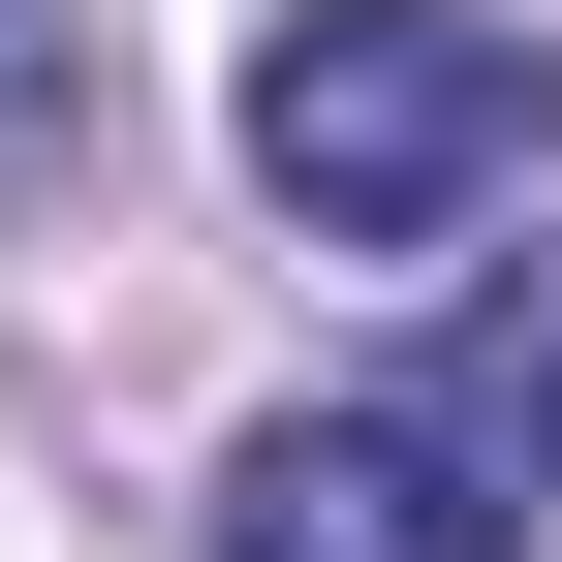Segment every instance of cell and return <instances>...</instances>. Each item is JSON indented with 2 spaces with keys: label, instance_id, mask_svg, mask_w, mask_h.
<instances>
[{
  "label": "cell",
  "instance_id": "cell-2",
  "mask_svg": "<svg viewBox=\"0 0 562 562\" xmlns=\"http://www.w3.org/2000/svg\"><path fill=\"white\" fill-rule=\"evenodd\" d=\"M220 562H531V469L469 406H281L220 469Z\"/></svg>",
  "mask_w": 562,
  "mask_h": 562
},
{
  "label": "cell",
  "instance_id": "cell-4",
  "mask_svg": "<svg viewBox=\"0 0 562 562\" xmlns=\"http://www.w3.org/2000/svg\"><path fill=\"white\" fill-rule=\"evenodd\" d=\"M32 125H63V0H0V157H32Z\"/></svg>",
  "mask_w": 562,
  "mask_h": 562
},
{
  "label": "cell",
  "instance_id": "cell-3",
  "mask_svg": "<svg viewBox=\"0 0 562 562\" xmlns=\"http://www.w3.org/2000/svg\"><path fill=\"white\" fill-rule=\"evenodd\" d=\"M469 438H501V469H531V501H562V250L501 281V313H469Z\"/></svg>",
  "mask_w": 562,
  "mask_h": 562
},
{
  "label": "cell",
  "instance_id": "cell-1",
  "mask_svg": "<svg viewBox=\"0 0 562 562\" xmlns=\"http://www.w3.org/2000/svg\"><path fill=\"white\" fill-rule=\"evenodd\" d=\"M562 157V32L531 0H281L250 32V188L313 250H438Z\"/></svg>",
  "mask_w": 562,
  "mask_h": 562
}]
</instances>
